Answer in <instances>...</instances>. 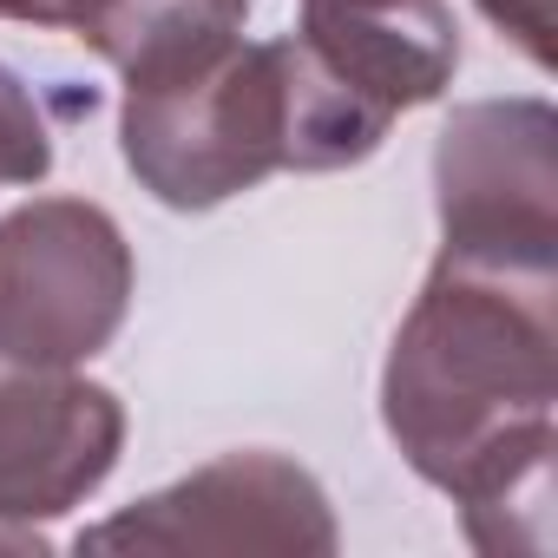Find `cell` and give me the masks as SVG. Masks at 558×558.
<instances>
[{
    "label": "cell",
    "instance_id": "6da1fadb",
    "mask_svg": "<svg viewBox=\"0 0 558 558\" xmlns=\"http://www.w3.org/2000/svg\"><path fill=\"white\" fill-rule=\"evenodd\" d=\"M558 269L440 250L381 368L401 460L460 506L493 558L551 551L558 453Z\"/></svg>",
    "mask_w": 558,
    "mask_h": 558
},
{
    "label": "cell",
    "instance_id": "7a4b0ae2",
    "mask_svg": "<svg viewBox=\"0 0 558 558\" xmlns=\"http://www.w3.org/2000/svg\"><path fill=\"white\" fill-rule=\"evenodd\" d=\"M283 66L290 151L283 171H342L381 151L401 112L434 106L460 73V27L447 0L303 8L296 34L269 40Z\"/></svg>",
    "mask_w": 558,
    "mask_h": 558
},
{
    "label": "cell",
    "instance_id": "8992f818",
    "mask_svg": "<svg viewBox=\"0 0 558 558\" xmlns=\"http://www.w3.org/2000/svg\"><path fill=\"white\" fill-rule=\"evenodd\" d=\"M80 551H336L329 493L283 453H223L80 532Z\"/></svg>",
    "mask_w": 558,
    "mask_h": 558
},
{
    "label": "cell",
    "instance_id": "9c48e42d",
    "mask_svg": "<svg viewBox=\"0 0 558 558\" xmlns=\"http://www.w3.org/2000/svg\"><path fill=\"white\" fill-rule=\"evenodd\" d=\"M480 14H486L532 66H551V0H480Z\"/></svg>",
    "mask_w": 558,
    "mask_h": 558
},
{
    "label": "cell",
    "instance_id": "277c9868",
    "mask_svg": "<svg viewBox=\"0 0 558 558\" xmlns=\"http://www.w3.org/2000/svg\"><path fill=\"white\" fill-rule=\"evenodd\" d=\"M132 243L86 197H34L0 217V355L80 368L125 329Z\"/></svg>",
    "mask_w": 558,
    "mask_h": 558
},
{
    "label": "cell",
    "instance_id": "3957f363",
    "mask_svg": "<svg viewBox=\"0 0 558 558\" xmlns=\"http://www.w3.org/2000/svg\"><path fill=\"white\" fill-rule=\"evenodd\" d=\"M119 151L132 178L171 210H217L256 191L269 171H283V151H290V106H283L276 47L236 34L223 53L171 80L125 86Z\"/></svg>",
    "mask_w": 558,
    "mask_h": 558
},
{
    "label": "cell",
    "instance_id": "4fadbf2b",
    "mask_svg": "<svg viewBox=\"0 0 558 558\" xmlns=\"http://www.w3.org/2000/svg\"><path fill=\"white\" fill-rule=\"evenodd\" d=\"M0 21H21V0H0Z\"/></svg>",
    "mask_w": 558,
    "mask_h": 558
},
{
    "label": "cell",
    "instance_id": "5b68a950",
    "mask_svg": "<svg viewBox=\"0 0 558 558\" xmlns=\"http://www.w3.org/2000/svg\"><path fill=\"white\" fill-rule=\"evenodd\" d=\"M440 250L486 263H558V151L545 99H480L434 145Z\"/></svg>",
    "mask_w": 558,
    "mask_h": 558
},
{
    "label": "cell",
    "instance_id": "7c38bea8",
    "mask_svg": "<svg viewBox=\"0 0 558 558\" xmlns=\"http://www.w3.org/2000/svg\"><path fill=\"white\" fill-rule=\"evenodd\" d=\"M303 8H375V0H303Z\"/></svg>",
    "mask_w": 558,
    "mask_h": 558
},
{
    "label": "cell",
    "instance_id": "52a82bcc",
    "mask_svg": "<svg viewBox=\"0 0 558 558\" xmlns=\"http://www.w3.org/2000/svg\"><path fill=\"white\" fill-rule=\"evenodd\" d=\"M125 447L112 388L73 368H27L0 355V525L34 532L106 486Z\"/></svg>",
    "mask_w": 558,
    "mask_h": 558
},
{
    "label": "cell",
    "instance_id": "ba28073f",
    "mask_svg": "<svg viewBox=\"0 0 558 558\" xmlns=\"http://www.w3.org/2000/svg\"><path fill=\"white\" fill-rule=\"evenodd\" d=\"M53 171V125L34 99V86L0 66V184H40Z\"/></svg>",
    "mask_w": 558,
    "mask_h": 558
},
{
    "label": "cell",
    "instance_id": "30bf717a",
    "mask_svg": "<svg viewBox=\"0 0 558 558\" xmlns=\"http://www.w3.org/2000/svg\"><path fill=\"white\" fill-rule=\"evenodd\" d=\"M119 8H132V0H21V21L27 27H66L73 40H93Z\"/></svg>",
    "mask_w": 558,
    "mask_h": 558
},
{
    "label": "cell",
    "instance_id": "8fae6325",
    "mask_svg": "<svg viewBox=\"0 0 558 558\" xmlns=\"http://www.w3.org/2000/svg\"><path fill=\"white\" fill-rule=\"evenodd\" d=\"M0 551H47V538H34V532H8V525H0Z\"/></svg>",
    "mask_w": 558,
    "mask_h": 558
}]
</instances>
